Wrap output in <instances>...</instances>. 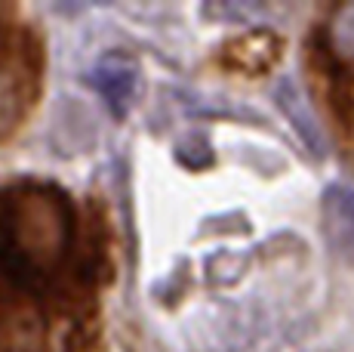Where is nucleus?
<instances>
[{"label":"nucleus","mask_w":354,"mask_h":352,"mask_svg":"<svg viewBox=\"0 0 354 352\" xmlns=\"http://www.w3.org/2000/svg\"><path fill=\"white\" fill-rule=\"evenodd\" d=\"M136 80H139V71H136L133 59H127L124 53H111V56L96 62L90 84L102 96V103L111 108V114L124 118L136 96Z\"/></svg>","instance_id":"nucleus-1"},{"label":"nucleus","mask_w":354,"mask_h":352,"mask_svg":"<svg viewBox=\"0 0 354 352\" xmlns=\"http://www.w3.org/2000/svg\"><path fill=\"white\" fill-rule=\"evenodd\" d=\"M321 220L324 235L339 256L354 263V188L351 186H330L321 198Z\"/></svg>","instance_id":"nucleus-2"},{"label":"nucleus","mask_w":354,"mask_h":352,"mask_svg":"<svg viewBox=\"0 0 354 352\" xmlns=\"http://www.w3.org/2000/svg\"><path fill=\"white\" fill-rule=\"evenodd\" d=\"M274 103L283 114L290 118V124L296 127V133L302 137V142L311 148L315 155H324V133H321V124L315 121L308 103H305L302 90L296 87V80L290 78H281L274 84Z\"/></svg>","instance_id":"nucleus-3"},{"label":"nucleus","mask_w":354,"mask_h":352,"mask_svg":"<svg viewBox=\"0 0 354 352\" xmlns=\"http://www.w3.org/2000/svg\"><path fill=\"white\" fill-rule=\"evenodd\" d=\"M247 266H250L247 254H241V250H219V254H213L207 260V279H209V284L228 288V284L241 281Z\"/></svg>","instance_id":"nucleus-4"},{"label":"nucleus","mask_w":354,"mask_h":352,"mask_svg":"<svg viewBox=\"0 0 354 352\" xmlns=\"http://www.w3.org/2000/svg\"><path fill=\"white\" fill-rule=\"evenodd\" d=\"M22 118V87L12 71L0 69V137L19 124Z\"/></svg>","instance_id":"nucleus-5"},{"label":"nucleus","mask_w":354,"mask_h":352,"mask_svg":"<svg viewBox=\"0 0 354 352\" xmlns=\"http://www.w3.org/2000/svg\"><path fill=\"white\" fill-rule=\"evenodd\" d=\"M330 37H333V46H336L339 56L354 59V3L336 10L333 25H330Z\"/></svg>","instance_id":"nucleus-6"}]
</instances>
